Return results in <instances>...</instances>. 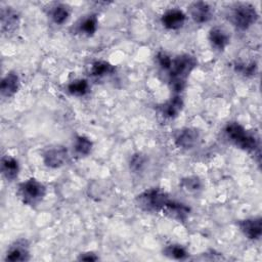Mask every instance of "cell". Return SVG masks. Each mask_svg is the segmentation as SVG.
I'll use <instances>...</instances> for the list:
<instances>
[{"instance_id":"obj_1","label":"cell","mask_w":262,"mask_h":262,"mask_svg":"<svg viewBox=\"0 0 262 262\" xmlns=\"http://www.w3.org/2000/svg\"><path fill=\"white\" fill-rule=\"evenodd\" d=\"M195 66V58L188 54H182L175 58H172L167 72L169 75V82L173 91L180 92L183 90L186 79Z\"/></svg>"},{"instance_id":"obj_2","label":"cell","mask_w":262,"mask_h":262,"mask_svg":"<svg viewBox=\"0 0 262 262\" xmlns=\"http://www.w3.org/2000/svg\"><path fill=\"white\" fill-rule=\"evenodd\" d=\"M258 12L250 3H236L230 7L228 19L238 30L245 31L258 19Z\"/></svg>"},{"instance_id":"obj_3","label":"cell","mask_w":262,"mask_h":262,"mask_svg":"<svg viewBox=\"0 0 262 262\" xmlns=\"http://www.w3.org/2000/svg\"><path fill=\"white\" fill-rule=\"evenodd\" d=\"M225 133L227 138L233 144L244 150L253 151L258 147L257 138L254 135L248 133L247 130L236 122L228 123L225 127Z\"/></svg>"},{"instance_id":"obj_4","label":"cell","mask_w":262,"mask_h":262,"mask_svg":"<svg viewBox=\"0 0 262 262\" xmlns=\"http://www.w3.org/2000/svg\"><path fill=\"white\" fill-rule=\"evenodd\" d=\"M170 201L169 196L158 188H151L143 191L136 198L139 208L146 212H162Z\"/></svg>"},{"instance_id":"obj_5","label":"cell","mask_w":262,"mask_h":262,"mask_svg":"<svg viewBox=\"0 0 262 262\" xmlns=\"http://www.w3.org/2000/svg\"><path fill=\"white\" fill-rule=\"evenodd\" d=\"M46 188L43 183L35 178L21 182L18 186V194L23 203L26 205H37L45 195Z\"/></svg>"},{"instance_id":"obj_6","label":"cell","mask_w":262,"mask_h":262,"mask_svg":"<svg viewBox=\"0 0 262 262\" xmlns=\"http://www.w3.org/2000/svg\"><path fill=\"white\" fill-rule=\"evenodd\" d=\"M174 140L175 144L179 148L191 149L198 144L200 140V133L193 128H184L178 131Z\"/></svg>"},{"instance_id":"obj_7","label":"cell","mask_w":262,"mask_h":262,"mask_svg":"<svg viewBox=\"0 0 262 262\" xmlns=\"http://www.w3.org/2000/svg\"><path fill=\"white\" fill-rule=\"evenodd\" d=\"M238 227L249 239H258L262 234V220L260 217H252L241 220Z\"/></svg>"},{"instance_id":"obj_8","label":"cell","mask_w":262,"mask_h":262,"mask_svg":"<svg viewBox=\"0 0 262 262\" xmlns=\"http://www.w3.org/2000/svg\"><path fill=\"white\" fill-rule=\"evenodd\" d=\"M186 20L185 13L177 8H171L167 10L161 17V23L164 28L168 30L181 29Z\"/></svg>"},{"instance_id":"obj_9","label":"cell","mask_w":262,"mask_h":262,"mask_svg":"<svg viewBox=\"0 0 262 262\" xmlns=\"http://www.w3.org/2000/svg\"><path fill=\"white\" fill-rule=\"evenodd\" d=\"M68 158V150L63 146H54L48 148L43 154V162L47 167L58 168L62 166Z\"/></svg>"},{"instance_id":"obj_10","label":"cell","mask_w":262,"mask_h":262,"mask_svg":"<svg viewBox=\"0 0 262 262\" xmlns=\"http://www.w3.org/2000/svg\"><path fill=\"white\" fill-rule=\"evenodd\" d=\"M190 17L198 24H204L212 17V7L204 1L192 2L188 7Z\"/></svg>"},{"instance_id":"obj_11","label":"cell","mask_w":262,"mask_h":262,"mask_svg":"<svg viewBox=\"0 0 262 262\" xmlns=\"http://www.w3.org/2000/svg\"><path fill=\"white\" fill-rule=\"evenodd\" d=\"M29 245L26 239L15 241L8 249L6 261H27L29 260Z\"/></svg>"},{"instance_id":"obj_12","label":"cell","mask_w":262,"mask_h":262,"mask_svg":"<svg viewBox=\"0 0 262 262\" xmlns=\"http://www.w3.org/2000/svg\"><path fill=\"white\" fill-rule=\"evenodd\" d=\"M229 35L222 27H214L209 32V41L211 46L219 51H222L229 44Z\"/></svg>"},{"instance_id":"obj_13","label":"cell","mask_w":262,"mask_h":262,"mask_svg":"<svg viewBox=\"0 0 262 262\" xmlns=\"http://www.w3.org/2000/svg\"><path fill=\"white\" fill-rule=\"evenodd\" d=\"M163 213L171 218L176 219V220L184 221L186 219V217L188 216L189 208L187 206H185L184 204L170 200L168 202V204L166 205Z\"/></svg>"},{"instance_id":"obj_14","label":"cell","mask_w":262,"mask_h":262,"mask_svg":"<svg viewBox=\"0 0 262 262\" xmlns=\"http://www.w3.org/2000/svg\"><path fill=\"white\" fill-rule=\"evenodd\" d=\"M19 88V78L16 73L9 72L7 75L2 79L0 90L3 96L10 97L14 95Z\"/></svg>"},{"instance_id":"obj_15","label":"cell","mask_w":262,"mask_h":262,"mask_svg":"<svg viewBox=\"0 0 262 262\" xmlns=\"http://www.w3.org/2000/svg\"><path fill=\"white\" fill-rule=\"evenodd\" d=\"M1 171L3 176L9 180H14L19 172V165L18 162L9 156H5L1 160Z\"/></svg>"},{"instance_id":"obj_16","label":"cell","mask_w":262,"mask_h":262,"mask_svg":"<svg viewBox=\"0 0 262 262\" xmlns=\"http://www.w3.org/2000/svg\"><path fill=\"white\" fill-rule=\"evenodd\" d=\"M182 107H183V100L180 96L176 95L163 104L162 114L166 118L173 119L179 115Z\"/></svg>"},{"instance_id":"obj_17","label":"cell","mask_w":262,"mask_h":262,"mask_svg":"<svg viewBox=\"0 0 262 262\" xmlns=\"http://www.w3.org/2000/svg\"><path fill=\"white\" fill-rule=\"evenodd\" d=\"M18 25V15L13 9H3L1 11V27L3 32L10 33Z\"/></svg>"},{"instance_id":"obj_18","label":"cell","mask_w":262,"mask_h":262,"mask_svg":"<svg viewBox=\"0 0 262 262\" xmlns=\"http://www.w3.org/2000/svg\"><path fill=\"white\" fill-rule=\"evenodd\" d=\"M97 26V17L94 14H90L80 20L78 25V31L85 36H92L96 32Z\"/></svg>"},{"instance_id":"obj_19","label":"cell","mask_w":262,"mask_h":262,"mask_svg":"<svg viewBox=\"0 0 262 262\" xmlns=\"http://www.w3.org/2000/svg\"><path fill=\"white\" fill-rule=\"evenodd\" d=\"M70 13H71L70 7L68 5H66V4L59 3V4H56L52 8V10L50 12V15H51L52 20L56 25H62L70 17Z\"/></svg>"},{"instance_id":"obj_20","label":"cell","mask_w":262,"mask_h":262,"mask_svg":"<svg viewBox=\"0 0 262 262\" xmlns=\"http://www.w3.org/2000/svg\"><path fill=\"white\" fill-rule=\"evenodd\" d=\"M74 149L79 156H87L91 152L92 141L85 136H77L74 142Z\"/></svg>"},{"instance_id":"obj_21","label":"cell","mask_w":262,"mask_h":262,"mask_svg":"<svg viewBox=\"0 0 262 262\" xmlns=\"http://www.w3.org/2000/svg\"><path fill=\"white\" fill-rule=\"evenodd\" d=\"M163 253L165 256L176 260H183L188 256L187 251L181 245H169L165 247Z\"/></svg>"},{"instance_id":"obj_22","label":"cell","mask_w":262,"mask_h":262,"mask_svg":"<svg viewBox=\"0 0 262 262\" xmlns=\"http://www.w3.org/2000/svg\"><path fill=\"white\" fill-rule=\"evenodd\" d=\"M68 90L73 95L82 96V95H85L89 91V84L84 79L75 80L68 85Z\"/></svg>"},{"instance_id":"obj_23","label":"cell","mask_w":262,"mask_h":262,"mask_svg":"<svg viewBox=\"0 0 262 262\" xmlns=\"http://www.w3.org/2000/svg\"><path fill=\"white\" fill-rule=\"evenodd\" d=\"M114 70H115L114 67L106 61H95L91 68V75L96 77H101V76L113 73Z\"/></svg>"},{"instance_id":"obj_24","label":"cell","mask_w":262,"mask_h":262,"mask_svg":"<svg viewBox=\"0 0 262 262\" xmlns=\"http://www.w3.org/2000/svg\"><path fill=\"white\" fill-rule=\"evenodd\" d=\"M181 186L188 191H196L202 187V183L198 177L190 176L182 179Z\"/></svg>"},{"instance_id":"obj_25","label":"cell","mask_w":262,"mask_h":262,"mask_svg":"<svg viewBox=\"0 0 262 262\" xmlns=\"http://www.w3.org/2000/svg\"><path fill=\"white\" fill-rule=\"evenodd\" d=\"M144 165H145V158L140 154L134 155L130 160V168L135 172L141 171Z\"/></svg>"},{"instance_id":"obj_26","label":"cell","mask_w":262,"mask_h":262,"mask_svg":"<svg viewBox=\"0 0 262 262\" xmlns=\"http://www.w3.org/2000/svg\"><path fill=\"white\" fill-rule=\"evenodd\" d=\"M236 70L244 74L245 76H251L256 73V64L254 62L251 63H238L236 64Z\"/></svg>"},{"instance_id":"obj_27","label":"cell","mask_w":262,"mask_h":262,"mask_svg":"<svg viewBox=\"0 0 262 262\" xmlns=\"http://www.w3.org/2000/svg\"><path fill=\"white\" fill-rule=\"evenodd\" d=\"M157 60H158L160 67H161L163 70L167 71L168 68L170 67V63H171L172 58H171L169 55H167L166 53L160 52V53L157 55Z\"/></svg>"},{"instance_id":"obj_28","label":"cell","mask_w":262,"mask_h":262,"mask_svg":"<svg viewBox=\"0 0 262 262\" xmlns=\"http://www.w3.org/2000/svg\"><path fill=\"white\" fill-rule=\"evenodd\" d=\"M79 259L80 260H84V261H95L98 258L96 256H94V254H92V253H87V254L81 255Z\"/></svg>"}]
</instances>
